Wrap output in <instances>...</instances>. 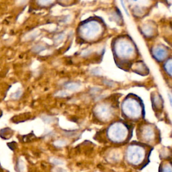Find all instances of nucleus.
I'll list each match as a JSON object with an SVG mask.
<instances>
[{
  "instance_id": "f257e3e1",
  "label": "nucleus",
  "mask_w": 172,
  "mask_h": 172,
  "mask_svg": "<svg viewBox=\"0 0 172 172\" xmlns=\"http://www.w3.org/2000/svg\"><path fill=\"white\" fill-rule=\"evenodd\" d=\"M122 114L124 119L137 121L144 117V106L140 98L134 95H129L122 104Z\"/></svg>"
},
{
  "instance_id": "f03ea898",
  "label": "nucleus",
  "mask_w": 172,
  "mask_h": 172,
  "mask_svg": "<svg viewBox=\"0 0 172 172\" xmlns=\"http://www.w3.org/2000/svg\"><path fill=\"white\" fill-rule=\"evenodd\" d=\"M150 146L142 143H134L128 147L125 158L127 162L133 167H139L147 165L146 161L149 159L150 152L148 148Z\"/></svg>"
},
{
  "instance_id": "7ed1b4c3",
  "label": "nucleus",
  "mask_w": 172,
  "mask_h": 172,
  "mask_svg": "<svg viewBox=\"0 0 172 172\" xmlns=\"http://www.w3.org/2000/svg\"><path fill=\"white\" fill-rule=\"evenodd\" d=\"M132 130L130 125L123 121H116L108 128L107 138L111 143L123 145L130 140Z\"/></svg>"
},
{
  "instance_id": "20e7f679",
  "label": "nucleus",
  "mask_w": 172,
  "mask_h": 172,
  "mask_svg": "<svg viewBox=\"0 0 172 172\" xmlns=\"http://www.w3.org/2000/svg\"><path fill=\"white\" fill-rule=\"evenodd\" d=\"M137 137L140 143L151 146L159 143L160 140L159 131L156 126L150 123L141 124L137 130Z\"/></svg>"
},
{
  "instance_id": "39448f33",
  "label": "nucleus",
  "mask_w": 172,
  "mask_h": 172,
  "mask_svg": "<svg viewBox=\"0 0 172 172\" xmlns=\"http://www.w3.org/2000/svg\"><path fill=\"white\" fill-rule=\"evenodd\" d=\"M114 107L110 105L109 104L104 102L98 104L96 106L94 110L96 116L100 121L108 122L110 120L114 114Z\"/></svg>"
},
{
  "instance_id": "423d86ee",
  "label": "nucleus",
  "mask_w": 172,
  "mask_h": 172,
  "mask_svg": "<svg viewBox=\"0 0 172 172\" xmlns=\"http://www.w3.org/2000/svg\"><path fill=\"white\" fill-rule=\"evenodd\" d=\"M14 131L11 128L5 127L0 130V138L3 140H9L12 137Z\"/></svg>"
},
{
  "instance_id": "0eeeda50",
  "label": "nucleus",
  "mask_w": 172,
  "mask_h": 172,
  "mask_svg": "<svg viewBox=\"0 0 172 172\" xmlns=\"http://www.w3.org/2000/svg\"><path fill=\"white\" fill-rule=\"evenodd\" d=\"M24 166V163L20 159H18L15 164V170L17 172H23Z\"/></svg>"
},
{
  "instance_id": "6e6552de",
  "label": "nucleus",
  "mask_w": 172,
  "mask_h": 172,
  "mask_svg": "<svg viewBox=\"0 0 172 172\" xmlns=\"http://www.w3.org/2000/svg\"><path fill=\"white\" fill-rule=\"evenodd\" d=\"M22 95V92L21 90H18L15 93H13L10 95V98L12 100H18L20 97H21Z\"/></svg>"
},
{
  "instance_id": "1a4fd4ad",
  "label": "nucleus",
  "mask_w": 172,
  "mask_h": 172,
  "mask_svg": "<svg viewBox=\"0 0 172 172\" xmlns=\"http://www.w3.org/2000/svg\"><path fill=\"white\" fill-rule=\"evenodd\" d=\"M160 172H171V167L170 163H166L163 165L160 170Z\"/></svg>"
},
{
  "instance_id": "9d476101",
  "label": "nucleus",
  "mask_w": 172,
  "mask_h": 172,
  "mask_svg": "<svg viewBox=\"0 0 172 172\" xmlns=\"http://www.w3.org/2000/svg\"><path fill=\"white\" fill-rule=\"evenodd\" d=\"M7 146L8 147L9 149L11 151H15V150L17 149V146H18V145H17V143L16 142V141H12V142L7 143Z\"/></svg>"
},
{
  "instance_id": "9b49d317",
  "label": "nucleus",
  "mask_w": 172,
  "mask_h": 172,
  "mask_svg": "<svg viewBox=\"0 0 172 172\" xmlns=\"http://www.w3.org/2000/svg\"><path fill=\"white\" fill-rule=\"evenodd\" d=\"M66 87L69 90H77L79 88V86L77 83H69L68 85H67Z\"/></svg>"
},
{
  "instance_id": "f8f14e48",
  "label": "nucleus",
  "mask_w": 172,
  "mask_h": 172,
  "mask_svg": "<svg viewBox=\"0 0 172 172\" xmlns=\"http://www.w3.org/2000/svg\"><path fill=\"white\" fill-rule=\"evenodd\" d=\"M120 1L121 4H122L123 8H124V11H125V12H126V14H127V15H129V12H128V10H127V9H126V6H125V4H124V3L123 2V0H120Z\"/></svg>"
},
{
  "instance_id": "ddd939ff",
  "label": "nucleus",
  "mask_w": 172,
  "mask_h": 172,
  "mask_svg": "<svg viewBox=\"0 0 172 172\" xmlns=\"http://www.w3.org/2000/svg\"><path fill=\"white\" fill-rule=\"evenodd\" d=\"M132 1H133V2H137V0H132Z\"/></svg>"
},
{
  "instance_id": "4468645a",
  "label": "nucleus",
  "mask_w": 172,
  "mask_h": 172,
  "mask_svg": "<svg viewBox=\"0 0 172 172\" xmlns=\"http://www.w3.org/2000/svg\"><path fill=\"white\" fill-rule=\"evenodd\" d=\"M2 167V165H1V162H0V167Z\"/></svg>"
}]
</instances>
